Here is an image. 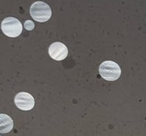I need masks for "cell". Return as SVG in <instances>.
Here are the masks:
<instances>
[{
  "instance_id": "obj_1",
  "label": "cell",
  "mask_w": 146,
  "mask_h": 136,
  "mask_svg": "<svg viewBox=\"0 0 146 136\" xmlns=\"http://www.w3.org/2000/svg\"><path fill=\"white\" fill-rule=\"evenodd\" d=\"M30 14L36 21L44 23L50 18L52 12L50 7L43 2H36L31 6Z\"/></svg>"
},
{
  "instance_id": "obj_2",
  "label": "cell",
  "mask_w": 146,
  "mask_h": 136,
  "mask_svg": "<svg viewBox=\"0 0 146 136\" xmlns=\"http://www.w3.org/2000/svg\"><path fill=\"white\" fill-rule=\"evenodd\" d=\"M100 74L103 79L107 81H115L121 76V70L115 62L107 60L100 65Z\"/></svg>"
},
{
  "instance_id": "obj_3",
  "label": "cell",
  "mask_w": 146,
  "mask_h": 136,
  "mask_svg": "<svg viewBox=\"0 0 146 136\" xmlns=\"http://www.w3.org/2000/svg\"><path fill=\"white\" fill-rule=\"evenodd\" d=\"M2 30L7 37H17L21 34L23 27L21 23L18 19L9 17L2 21Z\"/></svg>"
},
{
  "instance_id": "obj_4",
  "label": "cell",
  "mask_w": 146,
  "mask_h": 136,
  "mask_svg": "<svg viewBox=\"0 0 146 136\" xmlns=\"http://www.w3.org/2000/svg\"><path fill=\"white\" fill-rule=\"evenodd\" d=\"M15 103L18 108L23 111H29L35 106V99L31 94L26 92L19 93L15 98Z\"/></svg>"
},
{
  "instance_id": "obj_5",
  "label": "cell",
  "mask_w": 146,
  "mask_h": 136,
  "mask_svg": "<svg viewBox=\"0 0 146 136\" xmlns=\"http://www.w3.org/2000/svg\"><path fill=\"white\" fill-rule=\"evenodd\" d=\"M48 53L54 60H62L66 58L68 55V50L62 42H54L49 47Z\"/></svg>"
},
{
  "instance_id": "obj_6",
  "label": "cell",
  "mask_w": 146,
  "mask_h": 136,
  "mask_svg": "<svg viewBox=\"0 0 146 136\" xmlns=\"http://www.w3.org/2000/svg\"><path fill=\"white\" fill-rule=\"evenodd\" d=\"M1 133H6L10 132L13 127V122L10 116L5 114H1Z\"/></svg>"
},
{
  "instance_id": "obj_7",
  "label": "cell",
  "mask_w": 146,
  "mask_h": 136,
  "mask_svg": "<svg viewBox=\"0 0 146 136\" xmlns=\"http://www.w3.org/2000/svg\"><path fill=\"white\" fill-rule=\"evenodd\" d=\"M24 26H25L26 29L31 31L32 29H34V28H35V23L32 20H27L25 22V23H24Z\"/></svg>"
}]
</instances>
